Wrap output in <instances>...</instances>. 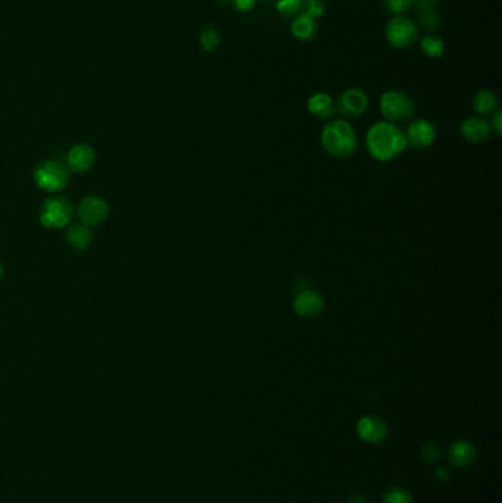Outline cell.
I'll use <instances>...</instances> for the list:
<instances>
[{
	"label": "cell",
	"mask_w": 502,
	"mask_h": 503,
	"mask_svg": "<svg viewBox=\"0 0 502 503\" xmlns=\"http://www.w3.org/2000/svg\"><path fill=\"white\" fill-rule=\"evenodd\" d=\"M366 145L370 155L380 162H389L396 159L407 147V140L403 130L387 121H380L368 130Z\"/></svg>",
	"instance_id": "1"
},
{
	"label": "cell",
	"mask_w": 502,
	"mask_h": 503,
	"mask_svg": "<svg viewBox=\"0 0 502 503\" xmlns=\"http://www.w3.org/2000/svg\"><path fill=\"white\" fill-rule=\"evenodd\" d=\"M321 145L326 152L336 159H348L357 149V134L346 119H333L321 133Z\"/></svg>",
	"instance_id": "2"
},
{
	"label": "cell",
	"mask_w": 502,
	"mask_h": 503,
	"mask_svg": "<svg viewBox=\"0 0 502 503\" xmlns=\"http://www.w3.org/2000/svg\"><path fill=\"white\" fill-rule=\"evenodd\" d=\"M380 112L387 123H405L416 114V105L408 95L398 90H387L380 96Z\"/></svg>",
	"instance_id": "3"
},
{
	"label": "cell",
	"mask_w": 502,
	"mask_h": 503,
	"mask_svg": "<svg viewBox=\"0 0 502 503\" xmlns=\"http://www.w3.org/2000/svg\"><path fill=\"white\" fill-rule=\"evenodd\" d=\"M385 37L394 49H409L420 38L418 25L405 15H394L385 25Z\"/></svg>",
	"instance_id": "4"
},
{
	"label": "cell",
	"mask_w": 502,
	"mask_h": 503,
	"mask_svg": "<svg viewBox=\"0 0 502 503\" xmlns=\"http://www.w3.org/2000/svg\"><path fill=\"white\" fill-rule=\"evenodd\" d=\"M34 180L37 186L46 192H61L68 184V168L58 160H43L34 171Z\"/></svg>",
	"instance_id": "5"
},
{
	"label": "cell",
	"mask_w": 502,
	"mask_h": 503,
	"mask_svg": "<svg viewBox=\"0 0 502 503\" xmlns=\"http://www.w3.org/2000/svg\"><path fill=\"white\" fill-rule=\"evenodd\" d=\"M73 215L71 204L65 197H49L42 206L40 223L46 228H64Z\"/></svg>",
	"instance_id": "6"
},
{
	"label": "cell",
	"mask_w": 502,
	"mask_h": 503,
	"mask_svg": "<svg viewBox=\"0 0 502 503\" xmlns=\"http://www.w3.org/2000/svg\"><path fill=\"white\" fill-rule=\"evenodd\" d=\"M336 112L348 119H355L363 115L368 108V97L359 88H348L339 96L335 105Z\"/></svg>",
	"instance_id": "7"
},
{
	"label": "cell",
	"mask_w": 502,
	"mask_h": 503,
	"mask_svg": "<svg viewBox=\"0 0 502 503\" xmlns=\"http://www.w3.org/2000/svg\"><path fill=\"white\" fill-rule=\"evenodd\" d=\"M78 214L87 227L99 225L109 217V205L102 197L87 196L80 202Z\"/></svg>",
	"instance_id": "8"
},
{
	"label": "cell",
	"mask_w": 502,
	"mask_h": 503,
	"mask_svg": "<svg viewBox=\"0 0 502 503\" xmlns=\"http://www.w3.org/2000/svg\"><path fill=\"white\" fill-rule=\"evenodd\" d=\"M324 308V299L317 290L307 289L299 291L294 300V310L302 318H315Z\"/></svg>",
	"instance_id": "9"
},
{
	"label": "cell",
	"mask_w": 502,
	"mask_h": 503,
	"mask_svg": "<svg viewBox=\"0 0 502 503\" xmlns=\"http://www.w3.org/2000/svg\"><path fill=\"white\" fill-rule=\"evenodd\" d=\"M407 145L413 149H425L435 142V127L427 119H416L407 128Z\"/></svg>",
	"instance_id": "10"
},
{
	"label": "cell",
	"mask_w": 502,
	"mask_h": 503,
	"mask_svg": "<svg viewBox=\"0 0 502 503\" xmlns=\"http://www.w3.org/2000/svg\"><path fill=\"white\" fill-rule=\"evenodd\" d=\"M357 431L361 439L371 445H379L387 436L386 422L376 415H367L361 418L358 421Z\"/></svg>",
	"instance_id": "11"
},
{
	"label": "cell",
	"mask_w": 502,
	"mask_h": 503,
	"mask_svg": "<svg viewBox=\"0 0 502 503\" xmlns=\"http://www.w3.org/2000/svg\"><path fill=\"white\" fill-rule=\"evenodd\" d=\"M67 162L73 173H87L95 164V150L86 143H78L69 149L67 155Z\"/></svg>",
	"instance_id": "12"
},
{
	"label": "cell",
	"mask_w": 502,
	"mask_h": 503,
	"mask_svg": "<svg viewBox=\"0 0 502 503\" xmlns=\"http://www.w3.org/2000/svg\"><path fill=\"white\" fill-rule=\"evenodd\" d=\"M490 124L479 116H470L461 124V134L471 143H480L490 134Z\"/></svg>",
	"instance_id": "13"
},
{
	"label": "cell",
	"mask_w": 502,
	"mask_h": 503,
	"mask_svg": "<svg viewBox=\"0 0 502 503\" xmlns=\"http://www.w3.org/2000/svg\"><path fill=\"white\" fill-rule=\"evenodd\" d=\"M448 458L453 465L458 468H464V467H468L471 462L475 461L476 450L470 441L458 440L451 445L449 452H448Z\"/></svg>",
	"instance_id": "14"
},
{
	"label": "cell",
	"mask_w": 502,
	"mask_h": 503,
	"mask_svg": "<svg viewBox=\"0 0 502 503\" xmlns=\"http://www.w3.org/2000/svg\"><path fill=\"white\" fill-rule=\"evenodd\" d=\"M307 106H308L309 114L320 119H328L336 112L333 99H331L330 95L323 93V92H318L311 96L308 99Z\"/></svg>",
	"instance_id": "15"
},
{
	"label": "cell",
	"mask_w": 502,
	"mask_h": 503,
	"mask_svg": "<svg viewBox=\"0 0 502 503\" xmlns=\"http://www.w3.org/2000/svg\"><path fill=\"white\" fill-rule=\"evenodd\" d=\"M290 33L292 36L299 40V42H309L315 37L317 33V24L315 19L300 14L294 19V23L290 24Z\"/></svg>",
	"instance_id": "16"
},
{
	"label": "cell",
	"mask_w": 502,
	"mask_h": 503,
	"mask_svg": "<svg viewBox=\"0 0 502 503\" xmlns=\"http://www.w3.org/2000/svg\"><path fill=\"white\" fill-rule=\"evenodd\" d=\"M65 237H67L69 246H73L74 249H78V250H84L92 245L93 233L87 225L75 224L68 228Z\"/></svg>",
	"instance_id": "17"
},
{
	"label": "cell",
	"mask_w": 502,
	"mask_h": 503,
	"mask_svg": "<svg viewBox=\"0 0 502 503\" xmlns=\"http://www.w3.org/2000/svg\"><path fill=\"white\" fill-rule=\"evenodd\" d=\"M473 108L479 115H492L498 110V97L490 90H480L473 99Z\"/></svg>",
	"instance_id": "18"
},
{
	"label": "cell",
	"mask_w": 502,
	"mask_h": 503,
	"mask_svg": "<svg viewBox=\"0 0 502 503\" xmlns=\"http://www.w3.org/2000/svg\"><path fill=\"white\" fill-rule=\"evenodd\" d=\"M420 49L427 58L438 59L445 52V42L438 34H425L420 38Z\"/></svg>",
	"instance_id": "19"
},
{
	"label": "cell",
	"mask_w": 502,
	"mask_h": 503,
	"mask_svg": "<svg viewBox=\"0 0 502 503\" xmlns=\"http://www.w3.org/2000/svg\"><path fill=\"white\" fill-rule=\"evenodd\" d=\"M199 43L205 52H214L221 45V36L213 25H206L199 34Z\"/></svg>",
	"instance_id": "20"
},
{
	"label": "cell",
	"mask_w": 502,
	"mask_h": 503,
	"mask_svg": "<svg viewBox=\"0 0 502 503\" xmlns=\"http://www.w3.org/2000/svg\"><path fill=\"white\" fill-rule=\"evenodd\" d=\"M440 24H442V19L436 9L417 14V25L423 27L425 29H427V32H435V29L440 27Z\"/></svg>",
	"instance_id": "21"
},
{
	"label": "cell",
	"mask_w": 502,
	"mask_h": 503,
	"mask_svg": "<svg viewBox=\"0 0 502 503\" xmlns=\"http://www.w3.org/2000/svg\"><path fill=\"white\" fill-rule=\"evenodd\" d=\"M383 503H413V496L403 487H392L383 495Z\"/></svg>",
	"instance_id": "22"
},
{
	"label": "cell",
	"mask_w": 502,
	"mask_h": 503,
	"mask_svg": "<svg viewBox=\"0 0 502 503\" xmlns=\"http://www.w3.org/2000/svg\"><path fill=\"white\" fill-rule=\"evenodd\" d=\"M276 9L285 18L295 16L302 9V0H277Z\"/></svg>",
	"instance_id": "23"
},
{
	"label": "cell",
	"mask_w": 502,
	"mask_h": 503,
	"mask_svg": "<svg viewBox=\"0 0 502 503\" xmlns=\"http://www.w3.org/2000/svg\"><path fill=\"white\" fill-rule=\"evenodd\" d=\"M383 6L389 14L404 15L411 6V0H383Z\"/></svg>",
	"instance_id": "24"
},
{
	"label": "cell",
	"mask_w": 502,
	"mask_h": 503,
	"mask_svg": "<svg viewBox=\"0 0 502 503\" xmlns=\"http://www.w3.org/2000/svg\"><path fill=\"white\" fill-rule=\"evenodd\" d=\"M421 455H423V459L429 462V464H433V462H436L440 456V449L435 443H429L423 447V450H421Z\"/></svg>",
	"instance_id": "25"
},
{
	"label": "cell",
	"mask_w": 502,
	"mask_h": 503,
	"mask_svg": "<svg viewBox=\"0 0 502 503\" xmlns=\"http://www.w3.org/2000/svg\"><path fill=\"white\" fill-rule=\"evenodd\" d=\"M439 0H411V6H414L418 12L436 9Z\"/></svg>",
	"instance_id": "26"
},
{
	"label": "cell",
	"mask_w": 502,
	"mask_h": 503,
	"mask_svg": "<svg viewBox=\"0 0 502 503\" xmlns=\"http://www.w3.org/2000/svg\"><path fill=\"white\" fill-rule=\"evenodd\" d=\"M233 6L239 12H249L256 3V0H232Z\"/></svg>",
	"instance_id": "27"
},
{
	"label": "cell",
	"mask_w": 502,
	"mask_h": 503,
	"mask_svg": "<svg viewBox=\"0 0 502 503\" xmlns=\"http://www.w3.org/2000/svg\"><path fill=\"white\" fill-rule=\"evenodd\" d=\"M501 118H502V112H501V110L498 109L497 112L494 114V121H492V124H490V128H494V130H495V133H497L498 136H501V133H502Z\"/></svg>",
	"instance_id": "28"
},
{
	"label": "cell",
	"mask_w": 502,
	"mask_h": 503,
	"mask_svg": "<svg viewBox=\"0 0 502 503\" xmlns=\"http://www.w3.org/2000/svg\"><path fill=\"white\" fill-rule=\"evenodd\" d=\"M435 477L439 480V481H448L449 480V469L445 468V467H440L436 469L435 472Z\"/></svg>",
	"instance_id": "29"
},
{
	"label": "cell",
	"mask_w": 502,
	"mask_h": 503,
	"mask_svg": "<svg viewBox=\"0 0 502 503\" xmlns=\"http://www.w3.org/2000/svg\"><path fill=\"white\" fill-rule=\"evenodd\" d=\"M348 503H367V499L364 495H361V493H354V495L349 496Z\"/></svg>",
	"instance_id": "30"
},
{
	"label": "cell",
	"mask_w": 502,
	"mask_h": 503,
	"mask_svg": "<svg viewBox=\"0 0 502 503\" xmlns=\"http://www.w3.org/2000/svg\"><path fill=\"white\" fill-rule=\"evenodd\" d=\"M3 274H5V268H3L2 262H0V280H2V278H3Z\"/></svg>",
	"instance_id": "31"
},
{
	"label": "cell",
	"mask_w": 502,
	"mask_h": 503,
	"mask_svg": "<svg viewBox=\"0 0 502 503\" xmlns=\"http://www.w3.org/2000/svg\"><path fill=\"white\" fill-rule=\"evenodd\" d=\"M217 2H218V3L226 5V3H228V2H232V0H217Z\"/></svg>",
	"instance_id": "32"
}]
</instances>
